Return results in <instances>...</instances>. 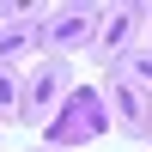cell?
<instances>
[{
    "mask_svg": "<svg viewBox=\"0 0 152 152\" xmlns=\"http://www.w3.org/2000/svg\"><path fill=\"white\" fill-rule=\"evenodd\" d=\"M104 73H110V79H122V85H134L140 97H152V49H146V43H134L128 55H122V61H110Z\"/></svg>",
    "mask_w": 152,
    "mask_h": 152,
    "instance_id": "6",
    "label": "cell"
},
{
    "mask_svg": "<svg viewBox=\"0 0 152 152\" xmlns=\"http://www.w3.org/2000/svg\"><path fill=\"white\" fill-rule=\"evenodd\" d=\"M97 91H104L110 128H116V134H128V140H146V97L134 91V85L110 79V73H97Z\"/></svg>",
    "mask_w": 152,
    "mask_h": 152,
    "instance_id": "5",
    "label": "cell"
},
{
    "mask_svg": "<svg viewBox=\"0 0 152 152\" xmlns=\"http://www.w3.org/2000/svg\"><path fill=\"white\" fill-rule=\"evenodd\" d=\"M97 134H116V128H110V110H104V91H97V79H91V85L73 79V91L61 97V110L43 122V146H55V152H85Z\"/></svg>",
    "mask_w": 152,
    "mask_h": 152,
    "instance_id": "1",
    "label": "cell"
},
{
    "mask_svg": "<svg viewBox=\"0 0 152 152\" xmlns=\"http://www.w3.org/2000/svg\"><path fill=\"white\" fill-rule=\"evenodd\" d=\"M97 18H104V6H43V18H37V55L67 61L79 49H91Z\"/></svg>",
    "mask_w": 152,
    "mask_h": 152,
    "instance_id": "2",
    "label": "cell"
},
{
    "mask_svg": "<svg viewBox=\"0 0 152 152\" xmlns=\"http://www.w3.org/2000/svg\"><path fill=\"white\" fill-rule=\"evenodd\" d=\"M146 146H152V97H146Z\"/></svg>",
    "mask_w": 152,
    "mask_h": 152,
    "instance_id": "9",
    "label": "cell"
},
{
    "mask_svg": "<svg viewBox=\"0 0 152 152\" xmlns=\"http://www.w3.org/2000/svg\"><path fill=\"white\" fill-rule=\"evenodd\" d=\"M146 152H152V146H146Z\"/></svg>",
    "mask_w": 152,
    "mask_h": 152,
    "instance_id": "13",
    "label": "cell"
},
{
    "mask_svg": "<svg viewBox=\"0 0 152 152\" xmlns=\"http://www.w3.org/2000/svg\"><path fill=\"white\" fill-rule=\"evenodd\" d=\"M146 49H152V6H146Z\"/></svg>",
    "mask_w": 152,
    "mask_h": 152,
    "instance_id": "10",
    "label": "cell"
},
{
    "mask_svg": "<svg viewBox=\"0 0 152 152\" xmlns=\"http://www.w3.org/2000/svg\"><path fill=\"white\" fill-rule=\"evenodd\" d=\"M31 152H55V146H31Z\"/></svg>",
    "mask_w": 152,
    "mask_h": 152,
    "instance_id": "11",
    "label": "cell"
},
{
    "mask_svg": "<svg viewBox=\"0 0 152 152\" xmlns=\"http://www.w3.org/2000/svg\"><path fill=\"white\" fill-rule=\"evenodd\" d=\"M67 91H73V67H67V61H49V55H43L31 73H24L18 122H24V128H43V122L61 110V97H67Z\"/></svg>",
    "mask_w": 152,
    "mask_h": 152,
    "instance_id": "3",
    "label": "cell"
},
{
    "mask_svg": "<svg viewBox=\"0 0 152 152\" xmlns=\"http://www.w3.org/2000/svg\"><path fill=\"white\" fill-rule=\"evenodd\" d=\"M134 43H146V6H134V0H122V6H104V18H97V37H91L97 67L122 61Z\"/></svg>",
    "mask_w": 152,
    "mask_h": 152,
    "instance_id": "4",
    "label": "cell"
},
{
    "mask_svg": "<svg viewBox=\"0 0 152 152\" xmlns=\"http://www.w3.org/2000/svg\"><path fill=\"white\" fill-rule=\"evenodd\" d=\"M0 128H6V122H0Z\"/></svg>",
    "mask_w": 152,
    "mask_h": 152,
    "instance_id": "12",
    "label": "cell"
},
{
    "mask_svg": "<svg viewBox=\"0 0 152 152\" xmlns=\"http://www.w3.org/2000/svg\"><path fill=\"white\" fill-rule=\"evenodd\" d=\"M18 97H24V73L0 67V122H18Z\"/></svg>",
    "mask_w": 152,
    "mask_h": 152,
    "instance_id": "8",
    "label": "cell"
},
{
    "mask_svg": "<svg viewBox=\"0 0 152 152\" xmlns=\"http://www.w3.org/2000/svg\"><path fill=\"white\" fill-rule=\"evenodd\" d=\"M37 18H43V12H37ZM37 18L0 24V67H18V55H31V49H37Z\"/></svg>",
    "mask_w": 152,
    "mask_h": 152,
    "instance_id": "7",
    "label": "cell"
}]
</instances>
